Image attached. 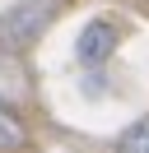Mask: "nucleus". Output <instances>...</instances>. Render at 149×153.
<instances>
[{"mask_svg": "<svg viewBox=\"0 0 149 153\" xmlns=\"http://www.w3.org/2000/svg\"><path fill=\"white\" fill-rule=\"evenodd\" d=\"M107 47H112V33H107V23H93V37H89V42H79V56H84V60H98Z\"/></svg>", "mask_w": 149, "mask_h": 153, "instance_id": "f257e3e1", "label": "nucleus"}, {"mask_svg": "<svg viewBox=\"0 0 149 153\" xmlns=\"http://www.w3.org/2000/svg\"><path fill=\"white\" fill-rule=\"evenodd\" d=\"M121 153H149V121H144V125H135V130L121 139Z\"/></svg>", "mask_w": 149, "mask_h": 153, "instance_id": "f03ea898", "label": "nucleus"}, {"mask_svg": "<svg viewBox=\"0 0 149 153\" xmlns=\"http://www.w3.org/2000/svg\"><path fill=\"white\" fill-rule=\"evenodd\" d=\"M19 139H23V130H19V125H14V116L0 107V149H9V144H19Z\"/></svg>", "mask_w": 149, "mask_h": 153, "instance_id": "7ed1b4c3", "label": "nucleus"}]
</instances>
